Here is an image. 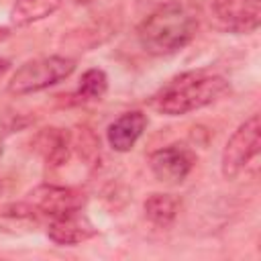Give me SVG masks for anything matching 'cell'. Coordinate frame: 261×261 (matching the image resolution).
<instances>
[{
	"instance_id": "1",
	"label": "cell",
	"mask_w": 261,
	"mask_h": 261,
	"mask_svg": "<svg viewBox=\"0 0 261 261\" xmlns=\"http://www.w3.org/2000/svg\"><path fill=\"white\" fill-rule=\"evenodd\" d=\"M198 22V10L190 2L169 0L141 20L137 41L149 55H171L194 39Z\"/></svg>"
},
{
	"instance_id": "2",
	"label": "cell",
	"mask_w": 261,
	"mask_h": 261,
	"mask_svg": "<svg viewBox=\"0 0 261 261\" xmlns=\"http://www.w3.org/2000/svg\"><path fill=\"white\" fill-rule=\"evenodd\" d=\"M222 75L208 71H186L163 84L151 98V106L167 116H181L214 104L228 92Z\"/></svg>"
},
{
	"instance_id": "3",
	"label": "cell",
	"mask_w": 261,
	"mask_h": 261,
	"mask_svg": "<svg viewBox=\"0 0 261 261\" xmlns=\"http://www.w3.org/2000/svg\"><path fill=\"white\" fill-rule=\"evenodd\" d=\"M75 69V61L63 55L39 57L22 63L8 80V92L12 96H24L33 92H41L51 88L65 77H69Z\"/></svg>"
},
{
	"instance_id": "4",
	"label": "cell",
	"mask_w": 261,
	"mask_h": 261,
	"mask_svg": "<svg viewBox=\"0 0 261 261\" xmlns=\"http://www.w3.org/2000/svg\"><path fill=\"white\" fill-rule=\"evenodd\" d=\"M259 147H261V122L259 116L253 114L243 124H239V128L226 141L220 159L222 175L226 179L239 177L259 157Z\"/></svg>"
},
{
	"instance_id": "5",
	"label": "cell",
	"mask_w": 261,
	"mask_h": 261,
	"mask_svg": "<svg viewBox=\"0 0 261 261\" xmlns=\"http://www.w3.org/2000/svg\"><path fill=\"white\" fill-rule=\"evenodd\" d=\"M210 18L224 33L249 35L261 24L259 0H212Z\"/></svg>"
},
{
	"instance_id": "6",
	"label": "cell",
	"mask_w": 261,
	"mask_h": 261,
	"mask_svg": "<svg viewBox=\"0 0 261 261\" xmlns=\"http://www.w3.org/2000/svg\"><path fill=\"white\" fill-rule=\"evenodd\" d=\"M41 216H61L67 212L82 210L86 204L84 192L69 188V186H53V184H41L35 190L29 192L27 200Z\"/></svg>"
},
{
	"instance_id": "7",
	"label": "cell",
	"mask_w": 261,
	"mask_h": 261,
	"mask_svg": "<svg viewBox=\"0 0 261 261\" xmlns=\"http://www.w3.org/2000/svg\"><path fill=\"white\" fill-rule=\"evenodd\" d=\"M194 163H196V157L186 145H167L155 151L149 159L151 171L157 177V181L169 184V186L181 184L190 175Z\"/></svg>"
},
{
	"instance_id": "8",
	"label": "cell",
	"mask_w": 261,
	"mask_h": 261,
	"mask_svg": "<svg viewBox=\"0 0 261 261\" xmlns=\"http://www.w3.org/2000/svg\"><path fill=\"white\" fill-rule=\"evenodd\" d=\"M94 234L96 226L90 222L86 214H82V210L55 216L47 226V237L55 245H77L92 239Z\"/></svg>"
},
{
	"instance_id": "9",
	"label": "cell",
	"mask_w": 261,
	"mask_h": 261,
	"mask_svg": "<svg viewBox=\"0 0 261 261\" xmlns=\"http://www.w3.org/2000/svg\"><path fill=\"white\" fill-rule=\"evenodd\" d=\"M145 128H147L145 112L128 110V112L120 114L114 122H110V126L106 130L108 145L118 153H126V151H130L135 147V143L141 139Z\"/></svg>"
},
{
	"instance_id": "10",
	"label": "cell",
	"mask_w": 261,
	"mask_h": 261,
	"mask_svg": "<svg viewBox=\"0 0 261 261\" xmlns=\"http://www.w3.org/2000/svg\"><path fill=\"white\" fill-rule=\"evenodd\" d=\"M33 147L49 167H61L71 155V135L63 128H43L33 139Z\"/></svg>"
},
{
	"instance_id": "11",
	"label": "cell",
	"mask_w": 261,
	"mask_h": 261,
	"mask_svg": "<svg viewBox=\"0 0 261 261\" xmlns=\"http://www.w3.org/2000/svg\"><path fill=\"white\" fill-rule=\"evenodd\" d=\"M63 0H14L10 8V22L14 27H27L39 22L61 8Z\"/></svg>"
},
{
	"instance_id": "12",
	"label": "cell",
	"mask_w": 261,
	"mask_h": 261,
	"mask_svg": "<svg viewBox=\"0 0 261 261\" xmlns=\"http://www.w3.org/2000/svg\"><path fill=\"white\" fill-rule=\"evenodd\" d=\"M179 208H181V202L173 194H161V192L151 194L143 204L145 216L149 218L151 224L159 228H167L169 224H173Z\"/></svg>"
},
{
	"instance_id": "13",
	"label": "cell",
	"mask_w": 261,
	"mask_h": 261,
	"mask_svg": "<svg viewBox=\"0 0 261 261\" xmlns=\"http://www.w3.org/2000/svg\"><path fill=\"white\" fill-rule=\"evenodd\" d=\"M71 135V151H75L86 163H96L100 157V139L88 126H77Z\"/></svg>"
},
{
	"instance_id": "14",
	"label": "cell",
	"mask_w": 261,
	"mask_h": 261,
	"mask_svg": "<svg viewBox=\"0 0 261 261\" xmlns=\"http://www.w3.org/2000/svg\"><path fill=\"white\" fill-rule=\"evenodd\" d=\"M108 90V77L102 69L92 67L82 73L80 86H77V96L80 100H100Z\"/></svg>"
},
{
	"instance_id": "15",
	"label": "cell",
	"mask_w": 261,
	"mask_h": 261,
	"mask_svg": "<svg viewBox=\"0 0 261 261\" xmlns=\"http://www.w3.org/2000/svg\"><path fill=\"white\" fill-rule=\"evenodd\" d=\"M8 37H10V29L8 27H0V43L6 41Z\"/></svg>"
},
{
	"instance_id": "16",
	"label": "cell",
	"mask_w": 261,
	"mask_h": 261,
	"mask_svg": "<svg viewBox=\"0 0 261 261\" xmlns=\"http://www.w3.org/2000/svg\"><path fill=\"white\" fill-rule=\"evenodd\" d=\"M75 2H80V4H90L92 0H75Z\"/></svg>"
},
{
	"instance_id": "17",
	"label": "cell",
	"mask_w": 261,
	"mask_h": 261,
	"mask_svg": "<svg viewBox=\"0 0 261 261\" xmlns=\"http://www.w3.org/2000/svg\"><path fill=\"white\" fill-rule=\"evenodd\" d=\"M2 151H4V147H2V141H0V155H2Z\"/></svg>"
},
{
	"instance_id": "18",
	"label": "cell",
	"mask_w": 261,
	"mask_h": 261,
	"mask_svg": "<svg viewBox=\"0 0 261 261\" xmlns=\"http://www.w3.org/2000/svg\"><path fill=\"white\" fill-rule=\"evenodd\" d=\"M0 196H2V184H0Z\"/></svg>"
}]
</instances>
